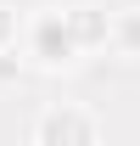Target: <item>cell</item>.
<instances>
[{
    "instance_id": "obj_4",
    "label": "cell",
    "mask_w": 140,
    "mask_h": 146,
    "mask_svg": "<svg viewBox=\"0 0 140 146\" xmlns=\"http://www.w3.org/2000/svg\"><path fill=\"white\" fill-rule=\"evenodd\" d=\"M112 45H118L123 56H140V6H129V11H118V17H112Z\"/></svg>"
},
{
    "instance_id": "obj_3",
    "label": "cell",
    "mask_w": 140,
    "mask_h": 146,
    "mask_svg": "<svg viewBox=\"0 0 140 146\" xmlns=\"http://www.w3.org/2000/svg\"><path fill=\"white\" fill-rule=\"evenodd\" d=\"M62 17H67L79 51H95V45H106V34H112V17H106L101 6H73V11H62Z\"/></svg>"
},
{
    "instance_id": "obj_1",
    "label": "cell",
    "mask_w": 140,
    "mask_h": 146,
    "mask_svg": "<svg viewBox=\"0 0 140 146\" xmlns=\"http://www.w3.org/2000/svg\"><path fill=\"white\" fill-rule=\"evenodd\" d=\"M101 141V118L79 101H51L34 118V146H90Z\"/></svg>"
},
{
    "instance_id": "obj_2",
    "label": "cell",
    "mask_w": 140,
    "mask_h": 146,
    "mask_svg": "<svg viewBox=\"0 0 140 146\" xmlns=\"http://www.w3.org/2000/svg\"><path fill=\"white\" fill-rule=\"evenodd\" d=\"M28 56H34L39 68H67V62H79V39H73L67 17L62 11H39L34 28H28Z\"/></svg>"
},
{
    "instance_id": "obj_5",
    "label": "cell",
    "mask_w": 140,
    "mask_h": 146,
    "mask_svg": "<svg viewBox=\"0 0 140 146\" xmlns=\"http://www.w3.org/2000/svg\"><path fill=\"white\" fill-rule=\"evenodd\" d=\"M11 45H17V11L0 6V51H11Z\"/></svg>"
}]
</instances>
